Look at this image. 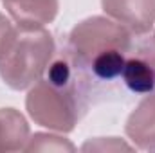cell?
<instances>
[{
  "mask_svg": "<svg viewBox=\"0 0 155 153\" xmlns=\"http://www.w3.org/2000/svg\"><path fill=\"white\" fill-rule=\"evenodd\" d=\"M132 43L134 38L121 24L99 16L72 29L65 47L76 69L79 92L88 106L123 99L128 94L123 85V67Z\"/></svg>",
  "mask_w": 155,
  "mask_h": 153,
  "instance_id": "cell-1",
  "label": "cell"
},
{
  "mask_svg": "<svg viewBox=\"0 0 155 153\" xmlns=\"http://www.w3.org/2000/svg\"><path fill=\"white\" fill-rule=\"evenodd\" d=\"M54 56L52 36L41 27L13 31L0 54V76L15 90H24L43 76Z\"/></svg>",
  "mask_w": 155,
  "mask_h": 153,
  "instance_id": "cell-2",
  "label": "cell"
},
{
  "mask_svg": "<svg viewBox=\"0 0 155 153\" xmlns=\"http://www.w3.org/2000/svg\"><path fill=\"white\" fill-rule=\"evenodd\" d=\"M27 110L41 126L71 132L87 114L88 105L76 86H58L41 77L27 96Z\"/></svg>",
  "mask_w": 155,
  "mask_h": 153,
  "instance_id": "cell-3",
  "label": "cell"
},
{
  "mask_svg": "<svg viewBox=\"0 0 155 153\" xmlns=\"http://www.w3.org/2000/svg\"><path fill=\"white\" fill-rule=\"evenodd\" d=\"M123 85L128 94L146 96L155 90V54L152 38H143L132 43L123 67Z\"/></svg>",
  "mask_w": 155,
  "mask_h": 153,
  "instance_id": "cell-4",
  "label": "cell"
},
{
  "mask_svg": "<svg viewBox=\"0 0 155 153\" xmlns=\"http://www.w3.org/2000/svg\"><path fill=\"white\" fill-rule=\"evenodd\" d=\"M103 9L139 36L153 27L155 0H103Z\"/></svg>",
  "mask_w": 155,
  "mask_h": 153,
  "instance_id": "cell-5",
  "label": "cell"
},
{
  "mask_svg": "<svg viewBox=\"0 0 155 153\" xmlns=\"http://www.w3.org/2000/svg\"><path fill=\"white\" fill-rule=\"evenodd\" d=\"M18 27H41L54 20L58 0H2Z\"/></svg>",
  "mask_w": 155,
  "mask_h": 153,
  "instance_id": "cell-6",
  "label": "cell"
},
{
  "mask_svg": "<svg viewBox=\"0 0 155 153\" xmlns=\"http://www.w3.org/2000/svg\"><path fill=\"white\" fill-rule=\"evenodd\" d=\"M126 133L143 150H155V94L146 97L126 122Z\"/></svg>",
  "mask_w": 155,
  "mask_h": 153,
  "instance_id": "cell-7",
  "label": "cell"
},
{
  "mask_svg": "<svg viewBox=\"0 0 155 153\" xmlns=\"http://www.w3.org/2000/svg\"><path fill=\"white\" fill-rule=\"evenodd\" d=\"M27 122L13 108H0V151L22 150L27 141Z\"/></svg>",
  "mask_w": 155,
  "mask_h": 153,
  "instance_id": "cell-8",
  "label": "cell"
},
{
  "mask_svg": "<svg viewBox=\"0 0 155 153\" xmlns=\"http://www.w3.org/2000/svg\"><path fill=\"white\" fill-rule=\"evenodd\" d=\"M11 34H13V27H11V24L0 15V54H2V50L5 49V45H7L9 38H11Z\"/></svg>",
  "mask_w": 155,
  "mask_h": 153,
  "instance_id": "cell-9",
  "label": "cell"
},
{
  "mask_svg": "<svg viewBox=\"0 0 155 153\" xmlns=\"http://www.w3.org/2000/svg\"><path fill=\"white\" fill-rule=\"evenodd\" d=\"M152 43H153V54H155V36L152 38Z\"/></svg>",
  "mask_w": 155,
  "mask_h": 153,
  "instance_id": "cell-10",
  "label": "cell"
}]
</instances>
